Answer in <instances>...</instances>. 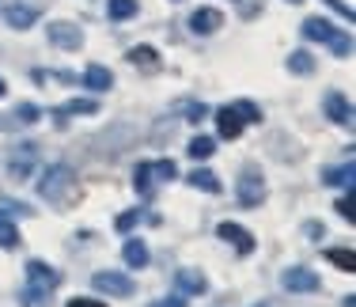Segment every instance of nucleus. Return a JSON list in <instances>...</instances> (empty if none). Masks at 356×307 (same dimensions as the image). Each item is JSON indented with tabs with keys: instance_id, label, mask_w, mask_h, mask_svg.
Masks as SVG:
<instances>
[{
	"instance_id": "obj_1",
	"label": "nucleus",
	"mask_w": 356,
	"mask_h": 307,
	"mask_svg": "<svg viewBox=\"0 0 356 307\" xmlns=\"http://www.w3.org/2000/svg\"><path fill=\"white\" fill-rule=\"evenodd\" d=\"M38 194H42V201H49L54 209L69 212V209H76V205H80V198H83V182L76 178L72 167L54 164L46 175L38 178Z\"/></svg>"
},
{
	"instance_id": "obj_2",
	"label": "nucleus",
	"mask_w": 356,
	"mask_h": 307,
	"mask_svg": "<svg viewBox=\"0 0 356 307\" xmlns=\"http://www.w3.org/2000/svg\"><path fill=\"white\" fill-rule=\"evenodd\" d=\"M235 198H239V209H261V201H266V178H261L258 167H247L239 175Z\"/></svg>"
},
{
	"instance_id": "obj_3",
	"label": "nucleus",
	"mask_w": 356,
	"mask_h": 307,
	"mask_svg": "<svg viewBox=\"0 0 356 307\" xmlns=\"http://www.w3.org/2000/svg\"><path fill=\"white\" fill-rule=\"evenodd\" d=\"M91 285H95V292H106V296H133L137 292V285L125 273H114V269H99L91 277Z\"/></svg>"
},
{
	"instance_id": "obj_4",
	"label": "nucleus",
	"mask_w": 356,
	"mask_h": 307,
	"mask_svg": "<svg viewBox=\"0 0 356 307\" xmlns=\"http://www.w3.org/2000/svg\"><path fill=\"white\" fill-rule=\"evenodd\" d=\"M35 159H38V144H15L12 159H8V175L15 182H27V175L35 171Z\"/></svg>"
},
{
	"instance_id": "obj_5",
	"label": "nucleus",
	"mask_w": 356,
	"mask_h": 307,
	"mask_svg": "<svg viewBox=\"0 0 356 307\" xmlns=\"http://www.w3.org/2000/svg\"><path fill=\"white\" fill-rule=\"evenodd\" d=\"M61 273H57L54 266H46L42 258H31L27 262V285H35V288H46V292H54L57 285H61Z\"/></svg>"
},
{
	"instance_id": "obj_6",
	"label": "nucleus",
	"mask_w": 356,
	"mask_h": 307,
	"mask_svg": "<svg viewBox=\"0 0 356 307\" xmlns=\"http://www.w3.org/2000/svg\"><path fill=\"white\" fill-rule=\"evenodd\" d=\"M281 285L288 288V292H318L322 281H318L307 266H292V269L281 273Z\"/></svg>"
},
{
	"instance_id": "obj_7",
	"label": "nucleus",
	"mask_w": 356,
	"mask_h": 307,
	"mask_svg": "<svg viewBox=\"0 0 356 307\" xmlns=\"http://www.w3.org/2000/svg\"><path fill=\"white\" fill-rule=\"evenodd\" d=\"M322 110H326L330 122H337V125H345V129H353V107H349V99H345L341 91H326V99H322Z\"/></svg>"
},
{
	"instance_id": "obj_8",
	"label": "nucleus",
	"mask_w": 356,
	"mask_h": 307,
	"mask_svg": "<svg viewBox=\"0 0 356 307\" xmlns=\"http://www.w3.org/2000/svg\"><path fill=\"white\" fill-rule=\"evenodd\" d=\"M49 42H54V46H61V49H80L83 46V31L76 27V23L57 19V23H49Z\"/></svg>"
},
{
	"instance_id": "obj_9",
	"label": "nucleus",
	"mask_w": 356,
	"mask_h": 307,
	"mask_svg": "<svg viewBox=\"0 0 356 307\" xmlns=\"http://www.w3.org/2000/svg\"><path fill=\"white\" fill-rule=\"evenodd\" d=\"M216 235L227 239V243H232L239 254H254V235L247 232V228H239V224H232V220H224V224L216 228Z\"/></svg>"
},
{
	"instance_id": "obj_10",
	"label": "nucleus",
	"mask_w": 356,
	"mask_h": 307,
	"mask_svg": "<svg viewBox=\"0 0 356 307\" xmlns=\"http://www.w3.org/2000/svg\"><path fill=\"white\" fill-rule=\"evenodd\" d=\"M175 288L182 296H201V292H209V281H205V273H197V269H178Z\"/></svg>"
},
{
	"instance_id": "obj_11",
	"label": "nucleus",
	"mask_w": 356,
	"mask_h": 307,
	"mask_svg": "<svg viewBox=\"0 0 356 307\" xmlns=\"http://www.w3.org/2000/svg\"><path fill=\"white\" fill-rule=\"evenodd\" d=\"M243 118L235 114V107H220L216 110V129H220V136H224V141H235V136L243 133Z\"/></svg>"
},
{
	"instance_id": "obj_12",
	"label": "nucleus",
	"mask_w": 356,
	"mask_h": 307,
	"mask_svg": "<svg viewBox=\"0 0 356 307\" xmlns=\"http://www.w3.org/2000/svg\"><path fill=\"white\" fill-rule=\"evenodd\" d=\"M220 23H224V15H220L216 8H197V12L190 15L193 34H213V31H220Z\"/></svg>"
},
{
	"instance_id": "obj_13",
	"label": "nucleus",
	"mask_w": 356,
	"mask_h": 307,
	"mask_svg": "<svg viewBox=\"0 0 356 307\" xmlns=\"http://www.w3.org/2000/svg\"><path fill=\"white\" fill-rule=\"evenodd\" d=\"M80 84L91 91H110L114 88V76H110V68H103V65H88L80 72Z\"/></svg>"
},
{
	"instance_id": "obj_14",
	"label": "nucleus",
	"mask_w": 356,
	"mask_h": 307,
	"mask_svg": "<svg viewBox=\"0 0 356 307\" xmlns=\"http://www.w3.org/2000/svg\"><path fill=\"white\" fill-rule=\"evenodd\" d=\"M129 61L140 68V72H159L163 68V61H159V54L152 46H133L129 49Z\"/></svg>"
},
{
	"instance_id": "obj_15",
	"label": "nucleus",
	"mask_w": 356,
	"mask_h": 307,
	"mask_svg": "<svg viewBox=\"0 0 356 307\" xmlns=\"http://www.w3.org/2000/svg\"><path fill=\"white\" fill-rule=\"evenodd\" d=\"M4 15H8V27H15V31H27L31 23L38 19V8H31V4H12Z\"/></svg>"
},
{
	"instance_id": "obj_16",
	"label": "nucleus",
	"mask_w": 356,
	"mask_h": 307,
	"mask_svg": "<svg viewBox=\"0 0 356 307\" xmlns=\"http://www.w3.org/2000/svg\"><path fill=\"white\" fill-rule=\"evenodd\" d=\"M122 258H125V266H129V269H144V266H148V246H144L140 239H125Z\"/></svg>"
},
{
	"instance_id": "obj_17",
	"label": "nucleus",
	"mask_w": 356,
	"mask_h": 307,
	"mask_svg": "<svg viewBox=\"0 0 356 307\" xmlns=\"http://www.w3.org/2000/svg\"><path fill=\"white\" fill-rule=\"evenodd\" d=\"M303 34H307L311 42H330L337 34V27L330 19H322V15H311V19L303 23Z\"/></svg>"
},
{
	"instance_id": "obj_18",
	"label": "nucleus",
	"mask_w": 356,
	"mask_h": 307,
	"mask_svg": "<svg viewBox=\"0 0 356 307\" xmlns=\"http://www.w3.org/2000/svg\"><path fill=\"white\" fill-rule=\"evenodd\" d=\"M65 114H99V102H95V99H69L65 107L54 110L57 122H65Z\"/></svg>"
},
{
	"instance_id": "obj_19",
	"label": "nucleus",
	"mask_w": 356,
	"mask_h": 307,
	"mask_svg": "<svg viewBox=\"0 0 356 307\" xmlns=\"http://www.w3.org/2000/svg\"><path fill=\"white\" fill-rule=\"evenodd\" d=\"M322 182H326V186H345V190H353V164L326 167V171H322Z\"/></svg>"
},
{
	"instance_id": "obj_20",
	"label": "nucleus",
	"mask_w": 356,
	"mask_h": 307,
	"mask_svg": "<svg viewBox=\"0 0 356 307\" xmlns=\"http://www.w3.org/2000/svg\"><path fill=\"white\" fill-rule=\"evenodd\" d=\"M186 182H190L193 190H205V194H220V178L213 175V171H205V167H197V171H193L190 178H186Z\"/></svg>"
},
{
	"instance_id": "obj_21",
	"label": "nucleus",
	"mask_w": 356,
	"mask_h": 307,
	"mask_svg": "<svg viewBox=\"0 0 356 307\" xmlns=\"http://www.w3.org/2000/svg\"><path fill=\"white\" fill-rule=\"evenodd\" d=\"M326 258L334 262V266L341 269V273H353V269H356V254L349 251V246H330V251H326Z\"/></svg>"
},
{
	"instance_id": "obj_22",
	"label": "nucleus",
	"mask_w": 356,
	"mask_h": 307,
	"mask_svg": "<svg viewBox=\"0 0 356 307\" xmlns=\"http://www.w3.org/2000/svg\"><path fill=\"white\" fill-rule=\"evenodd\" d=\"M288 72H296V76H311V72H315V57H311L307 49H296V54L288 57Z\"/></svg>"
},
{
	"instance_id": "obj_23",
	"label": "nucleus",
	"mask_w": 356,
	"mask_h": 307,
	"mask_svg": "<svg viewBox=\"0 0 356 307\" xmlns=\"http://www.w3.org/2000/svg\"><path fill=\"white\" fill-rule=\"evenodd\" d=\"M12 118H15V125H35L42 118V107L38 102H19V107L12 110Z\"/></svg>"
},
{
	"instance_id": "obj_24",
	"label": "nucleus",
	"mask_w": 356,
	"mask_h": 307,
	"mask_svg": "<svg viewBox=\"0 0 356 307\" xmlns=\"http://www.w3.org/2000/svg\"><path fill=\"white\" fill-rule=\"evenodd\" d=\"M0 246H4V251H15V246H19V228H15L4 212H0Z\"/></svg>"
},
{
	"instance_id": "obj_25",
	"label": "nucleus",
	"mask_w": 356,
	"mask_h": 307,
	"mask_svg": "<svg viewBox=\"0 0 356 307\" xmlns=\"http://www.w3.org/2000/svg\"><path fill=\"white\" fill-rule=\"evenodd\" d=\"M106 12H110V19H133L137 15V0H110L106 4Z\"/></svg>"
},
{
	"instance_id": "obj_26",
	"label": "nucleus",
	"mask_w": 356,
	"mask_h": 307,
	"mask_svg": "<svg viewBox=\"0 0 356 307\" xmlns=\"http://www.w3.org/2000/svg\"><path fill=\"white\" fill-rule=\"evenodd\" d=\"M49 296L54 292H46V288H35V285H27L23 288V307H49Z\"/></svg>"
},
{
	"instance_id": "obj_27",
	"label": "nucleus",
	"mask_w": 356,
	"mask_h": 307,
	"mask_svg": "<svg viewBox=\"0 0 356 307\" xmlns=\"http://www.w3.org/2000/svg\"><path fill=\"white\" fill-rule=\"evenodd\" d=\"M213 152H216V141H213V136H193V141H190V156H193V159H209Z\"/></svg>"
},
{
	"instance_id": "obj_28",
	"label": "nucleus",
	"mask_w": 356,
	"mask_h": 307,
	"mask_svg": "<svg viewBox=\"0 0 356 307\" xmlns=\"http://www.w3.org/2000/svg\"><path fill=\"white\" fill-rule=\"evenodd\" d=\"M133 190H137V194L152 190V167L148 164H137V171H133Z\"/></svg>"
},
{
	"instance_id": "obj_29",
	"label": "nucleus",
	"mask_w": 356,
	"mask_h": 307,
	"mask_svg": "<svg viewBox=\"0 0 356 307\" xmlns=\"http://www.w3.org/2000/svg\"><path fill=\"white\" fill-rule=\"evenodd\" d=\"M140 217H144L140 209H129V212H122V217L114 220V228H118V232H133V228L140 224Z\"/></svg>"
},
{
	"instance_id": "obj_30",
	"label": "nucleus",
	"mask_w": 356,
	"mask_h": 307,
	"mask_svg": "<svg viewBox=\"0 0 356 307\" xmlns=\"http://www.w3.org/2000/svg\"><path fill=\"white\" fill-rule=\"evenodd\" d=\"M326 46H330V49H334V54H337V57H349V49H353V42H349V34H341V31H337V34H334V38H330V42H326Z\"/></svg>"
},
{
	"instance_id": "obj_31",
	"label": "nucleus",
	"mask_w": 356,
	"mask_h": 307,
	"mask_svg": "<svg viewBox=\"0 0 356 307\" xmlns=\"http://www.w3.org/2000/svg\"><path fill=\"white\" fill-rule=\"evenodd\" d=\"M235 114H239L243 122H261V110L254 107V102H247V99H243V102H235Z\"/></svg>"
},
{
	"instance_id": "obj_32",
	"label": "nucleus",
	"mask_w": 356,
	"mask_h": 307,
	"mask_svg": "<svg viewBox=\"0 0 356 307\" xmlns=\"http://www.w3.org/2000/svg\"><path fill=\"white\" fill-rule=\"evenodd\" d=\"M148 167H152V178H175L178 175L175 159H159V164H148Z\"/></svg>"
},
{
	"instance_id": "obj_33",
	"label": "nucleus",
	"mask_w": 356,
	"mask_h": 307,
	"mask_svg": "<svg viewBox=\"0 0 356 307\" xmlns=\"http://www.w3.org/2000/svg\"><path fill=\"white\" fill-rule=\"evenodd\" d=\"M337 212H341V217L349 220V224L356 220V209H353V194H349V198H341V201H337Z\"/></svg>"
},
{
	"instance_id": "obj_34",
	"label": "nucleus",
	"mask_w": 356,
	"mask_h": 307,
	"mask_svg": "<svg viewBox=\"0 0 356 307\" xmlns=\"http://www.w3.org/2000/svg\"><path fill=\"white\" fill-rule=\"evenodd\" d=\"M322 4H326V8H334V12L341 15V19H353V8H349V4H341V0H322Z\"/></svg>"
},
{
	"instance_id": "obj_35",
	"label": "nucleus",
	"mask_w": 356,
	"mask_h": 307,
	"mask_svg": "<svg viewBox=\"0 0 356 307\" xmlns=\"http://www.w3.org/2000/svg\"><path fill=\"white\" fill-rule=\"evenodd\" d=\"M148 307H186L182 296H163V300H152Z\"/></svg>"
},
{
	"instance_id": "obj_36",
	"label": "nucleus",
	"mask_w": 356,
	"mask_h": 307,
	"mask_svg": "<svg viewBox=\"0 0 356 307\" xmlns=\"http://www.w3.org/2000/svg\"><path fill=\"white\" fill-rule=\"evenodd\" d=\"M186 114H190V118H186V122H205V114H209V110L193 102V107H186Z\"/></svg>"
},
{
	"instance_id": "obj_37",
	"label": "nucleus",
	"mask_w": 356,
	"mask_h": 307,
	"mask_svg": "<svg viewBox=\"0 0 356 307\" xmlns=\"http://www.w3.org/2000/svg\"><path fill=\"white\" fill-rule=\"evenodd\" d=\"M69 307H106V304H99V300H83V296H76V300H69Z\"/></svg>"
},
{
	"instance_id": "obj_38",
	"label": "nucleus",
	"mask_w": 356,
	"mask_h": 307,
	"mask_svg": "<svg viewBox=\"0 0 356 307\" xmlns=\"http://www.w3.org/2000/svg\"><path fill=\"white\" fill-rule=\"evenodd\" d=\"M307 235H311V239H322V224H315V220H311V224H307Z\"/></svg>"
},
{
	"instance_id": "obj_39",
	"label": "nucleus",
	"mask_w": 356,
	"mask_h": 307,
	"mask_svg": "<svg viewBox=\"0 0 356 307\" xmlns=\"http://www.w3.org/2000/svg\"><path fill=\"white\" fill-rule=\"evenodd\" d=\"M8 95V84H4V76H0V99H4Z\"/></svg>"
},
{
	"instance_id": "obj_40",
	"label": "nucleus",
	"mask_w": 356,
	"mask_h": 307,
	"mask_svg": "<svg viewBox=\"0 0 356 307\" xmlns=\"http://www.w3.org/2000/svg\"><path fill=\"white\" fill-rule=\"evenodd\" d=\"M292 4H300V0H292Z\"/></svg>"
}]
</instances>
